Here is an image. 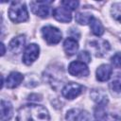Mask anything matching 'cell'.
<instances>
[{
	"instance_id": "1",
	"label": "cell",
	"mask_w": 121,
	"mask_h": 121,
	"mask_svg": "<svg viewBox=\"0 0 121 121\" xmlns=\"http://www.w3.org/2000/svg\"><path fill=\"white\" fill-rule=\"evenodd\" d=\"M17 121H49L48 111L42 105L27 104L19 108Z\"/></svg>"
},
{
	"instance_id": "2",
	"label": "cell",
	"mask_w": 121,
	"mask_h": 121,
	"mask_svg": "<svg viewBox=\"0 0 121 121\" xmlns=\"http://www.w3.org/2000/svg\"><path fill=\"white\" fill-rule=\"evenodd\" d=\"M9 17L14 23L26 22L28 19V12L25 3L20 1L12 2L9 9Z\"/></svg>"
},
{
	"instance_id": "3",
	"label": "cell",
	"mask_w": 121,
	"mask_h": 121,
	"mask_svg": "<svg viewBox=\"0 0 121 121\" xmlns=\"http://www.w3.org/2000/svg\"><path fill=\"white\" fill-rule=\"evenodd\" d=\"M43 39L48 44H56L61 40V32L53 26H45L42 28Z\"/></svg>"
},
{
	"instance_id": "4",
	"label": "cell",
	"mask_w": 121,
	"mask_h": 121,
	"mask_svg": "<svg viewBox=\"0 0 121 121\" xmlns=\"http://www.w3.org/2000/svg\"><path fill=\"white\" fill-rule=\"evenodd\" d=\"M84 90V87L81 84L76 83V82H69L67 83L61 90L62 95L67 99H74L78 97Z\"/></svg>"
},
{
	"instance_id": "5",
	"label": "cell",
	"mask_w": 121,
	"mask_h": 121,
	"mask_svg": "<svg viewBox=\"0 0 121 121\" xmlns=\"http://www.w3.org/2000/svg\"><path fill=\"white\" fill-rule=\"evenodd\" d=\"M50 4H52V1H32L30 2V7L34 14L42 18H46L49 14Z\"/></svg>"
},
{
	"instance_id": "6",
	"label": "cell",
	"mask_w": 121,
	"mask_h": 121,
	"mask_svg": "<svg viewBox=\"0 0 121 121\" xmlns=\"http://www.w3.org/2000/svg\"><path fill=\"white\" fill-rule=\"evenodd\" d=\"M39 52H40L39 45H37L36 43L28 44L26 47L24 55H23V61H24V63L26 64V65L32 64L37 60V58L39 57Z\"/></svg>"
},
{
	"instance_id": "7",
	"label": "cell",
	"mask_w": 121,
	"mask_h": 121,
	"mask_svg": "<svg viewBox=\"0 0 121 121\" xmlns=\"http://www.w3.org/2000/svg\"><path fill=\"white\" fill-rule=\"evenodd\" d=\"M68 72L74 77H87L89 75V69L87 65L81 61H72L68 66Z\"/></svg>"
},
{
	"instance_id": "8",
	"label": "cell",
	"mask_w": 121,
	"mask_h": 121,
	"mask_svg": "<svg viewBox=\"0 0 121 121\" xmlns=\"http://www.w3.org/2000/svg\"><path fill=\"white\" fill-rule=\"evenodd\" d=\"M90 47L93 49V51L96 57H103L104 55H106L109 52V50L111 48L110 43L105 40L92 41V42H90Z\"/></svg>"
},
{
	"instance_id": "9",
	"label": "cell",
	"mask_w": 121,
	"mask_h": 121,
	"mask_svg": "<svg viewBox=\"0 0 121 121\" xmlns=\"http://www.w3.org/2000/svg\"><path fill=\"white\" fill-rule=\"evenodd\" d=\"M54 18L61 23H68L72 20V14H71V10L64 8V7H59V8H55L53 9L52 12Z\"/></svg>"
},
{
	"instance_id": "10",
	"label": "cell",
	"mask_w": 121,
	"mask_h": 121,
	"mask_svg": "<svg viewBox=\"0 0 121 121\" xmlns=\"http://www.w3.org/2000/svg\"><path fill=\"white\" fill-rule=\"evenodd\" d=\"M66 119L68 121H88L89 114L87 112L80 109H72L67 112Z\"/></svg>"
},
{
	"instance_id": "11",
	"label": "cell",
	"mask_w": 121,
	"mask_h": 121,
	"mask_svg": "<svg viewBox=\"0 0 121 121\" xmlns=\"http://www.w3.org/2000/svg\"><path fill=\"white\" fill-rule=\"evenodd\" d=\"M25 43H26V36L25 35H18V36L14 37L9 42V47L12 53L19 54L23 51V49L25 47Z\"/></svg>"
},
{
	"instance_id": "12",
	"label": "cell",
	"mask_w": 121,
	"mask_h": 121,
	"mask_svg": "<svg viewBox=\"0 0 121 121\" xmlns=\"http://www.w3.org/2000/svg\"><path fill=\"white\" fill-rule=\"evenodd\" d=\"M112 74V68L109 64H101L96 69V78L99 81H107Z\"/></svg>"
},
{
	"instance_id": "13",
	"label": "cell",
	"mask_w": 121,
	"mask_h": 121,
	"mask_svg": "<svg viewBox=\"0 0 121 121\" xmlns=\"http://www.w3.org/2000/svg\"><path fill=\"white\" fill-rule=\"evenodd\" d=\"M23 79H24V76L21 73H19V72H11L7 78L6 85H7L8 88H10V89L16 88L21 84Z\"/></svg>"
},
{
	"instance_id": "14",
	"label": "cell",
	"mask_w": 121,
	"mask_h": 121,
	"mask_svg": "<svg viewBox=\"0 0 121 121\" xmlns=\"http://www.w3.org/2000/svg\"><path fill=\"white\" fill-rule=\"evenodd\" d=\"M1 120L2 121H9L12 117V105L10 102L6 101L4 99L1 100Z\"/></svg>"
},
{
	"instance_id": "15",
	"label": "cell",
	"mask_w": 121,
	"mask_h": 121,
	"mask_svg": "<svg viewBox=\"0 0 121 121\" xmlns=\"http://www.w3.org/2000/svg\"><path fill=\"white\" fill-rule=\"evenodd\" d=\"M63 49L68 56L76 54L78 50V43L74 38H67L63 43Z\"/></svg>"
},
{
	"instance_id": "16",
	"label": "cell",
	"mask_w": 121,
	"mask_h": 121,
	"mask_svg": "<svg viewBox=\"0 0 121 121\" xmlns=\"http://www.w3.org/2000/svg\"><path fill=\"white\" fill-rule=\"evenodd\" d=\"M89 24H90V27H91L92 32L95 36H101L104 33V27H103L102 24L100 23V21L97 20L96 18L93 17Z\"/></svg>"
},
{
	"instance_id": "17",
	"label": "cell",
	"mask_w": 121,
	"mask_h": 121,
	"mask_svg": "<svg viewBox=\"0 0 121 121\" xmlns=\"http://www.w3.org/2000/svg\"><path fill=\"white\" fill-rule=\"evenodd\" d=\"M91 97L93 100L96 101L97 104H100V103L107 104V102H108L106 94L104 92H102L101 90H93L91 93Z\"/></svg>"
},
{
	"instance_id": "18",
	"label": "cell",
	"mask_w": 121,
	"mask_h": 121,
	"mask_svg": "<svg viewBox=\"0 0 121 121\" xmlns=\"http://www.w3.org/2000/svg\"><path fill=\"white\" fill-rule=\"evenodd\" d=\"M94 16L90 13H86V12H78L75 16L76 21L79 24V25H87L88 23H90L91 19Z\"/></svg>"
},
{
	"instance_id": "19",
	"label": "cell",
	"mask_w": 121,
	"mask_h": 121,
	"mask_svg": "<svg viewBox=\"0 0 121 121\" xmlns=\"http://www.w3.org/2000/svg\"><path fill=\"white\" fill-rule=\"evenodd\" d=\"M95 116L98 120H103L107 117L106 113V104L105 103H100L97 104L95 110Z\"/></svg>"
},
{
	"instance_id": "20",
	"label": "cell",
	"mask_w": 121,
	"mask_h": 121,
	"mask_svg": "<svg viewBox=\"0 0 121 121\" xmlns=\"http://www.w3.org/2000/svg\"><path fill=\"white\" fill-rule=\"evenodd\" d=\"M111 13L113 19L121 23V3H114L111 9Z\"/></svg>"
},
{
	"instance_id": "21",
	"label": "cell",
	"mask_w": 121,
	"mask_h": 121,
	"mask_svg": "<svg viewBox=\"0 0 121 121\" xmlns=\"http://www.w3.org/2000/svg\"><path fill=\"white\" fill-rule=\"evenodd\" d=\"M78 60L83 63H89L91 61V55L88 51H81L78 56Z\"/></svg>"
},
{
	"instance_id": "22",
	"label": "cell",
	"mask_w": 121,
	"mask_h": 121,
	"mask_svg": "<svg viewBox=\"0 0 121 121\" xmlns=\"http://www.w3.org/2000/svg\"><path fill=\"white\" fill-rule=\"evenodd\" d=\"M78 1H73V0H64V1H61V5L62 7L70 9V10H73V9H76L78 7Z\"/></svg>"
},
{
	"instance_id": "23",
	"label": "cell",
	"mask_w": 121,
	"mask_h": 121,
	"mask_svg": "<svg viewBox=\"0 0 121 121\" xmlns=\"http://www.w3.org/2000/svg\"><path fill=\"white\" fill-rule=\"evenodd\" d=\"M111 61H112V64L113 67H115V68H120V67H121V53H120V52L115 53V54L112 57Z\"/></svg>"
},
{
	"instance_id": "24",
	"label": "cell",
	"mask_w": 121,
	"mask_h": 121,
	"mask_svg": "<svg viewBox=\"0 0 121 121\" xmlns=\"http://www.w3.org/2000/svg\"><path fill=\"white\" fill-rule=\"evenodd\" d=\"M110 88L116 92V93H120L121 92V78H115L113 79L111 83H110Z\"/></svg>"
},
{
	"instance_id": "25",
	"label": "cell",
	"mask_w": 121,
	"mask_h": 121,
	"mask_svg": "<svg viewBox=\"0 0 121 121\" xmlns=\"http://www.w3.org/2000/svg\"><path fill=\"white\" fill-rule=\"evenodd\" d=\"M105 119L106 121H121V116L117 114H109Z\"/></svg>"
},
{
	"instance_id": "26",
	"label": "cell",
	"mask_w": 121,
	"mask_h": 121,
	"mask_svg": "<svg viewBox=\"0 0 121 121\" xmlns=\"http://www.w3.org/2000/svg\"><path fill=\"white\" fill-rule=\"evenodd\" d=\"M1 48H2V52H1V55L3 56V55L5 54V45H4V43H1Z\"/></svg>"
}]
</instances>
